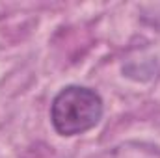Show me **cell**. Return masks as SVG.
<instances>
[{"mask_svg":"<svg viewBox=\"0 0 160 158\" xmlns=\"http://www.w3.org/2000/svg\"><path fill=\"white\" fill-rule=\"evenodd\" d=\"M104 104L95 89L84 86H65L50 104V123L60 136L73 138L99 125Z\"/></svg>","mask_w":160,"mask_h":158,"instance_id":"cell-1","label":"cell"}]
</instances>
